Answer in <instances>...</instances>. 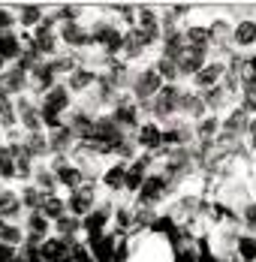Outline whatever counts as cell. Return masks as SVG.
Masks as SVG:
<instances>
[{"label": "cell", "instance_id": "cell-16", "mask_svg": "<svg viewBox=\"0 0 256 262\" xmlns=\"http://www.w3.org/2000/svg\"><path fill=\"white\" fill-rule=\"evenodd\" d=\"M142 169H145V163H136V166L127 172V187L130 190H136V187L142 184Z\"/></svg>", "mask_w": 256, "mask_h": 262}, {"label": "cell", "instance_id": "cell-3", "mask_svg": "<svg viewBox=\"0 0 256 262\" xmlns=\"http://www.w3.org/2000/svg\"><path fill=\"white\" fill-rule=\"evenodd\" d=\"M181 91H175V88H163L160 94H157V112L160 115H169V112H175L181 105Z\"/></svg>", "mask_w": 256, "mask_h": 262}, {"label": "cell", "instance_id": "cell-13", "mask_svg": "<svg viewBox=\"0 0 256 262\" xmlns=\"http://www.w3.org/2000/svg\"><path fill=\"white\" fill-rule=\"evenodd\" d=\"M22 81H25V70H12V73L0 81V84H3V91H18V88H22Z\"/></svg>", "mask_w": 256, "mask_h": 262}, {"label": "cell", "instance_id": "cell-19", "mask_svg": "<svg viewBox=\"0 0 256 262\" xmlns=\"http://www.w3.org/2000/svg\"><path fill=\"white\" fill-rule=\"evenodd\" d=\"M154 232H172L175 235V217H160L154 223Z\"/></svg>", "mask_w": 256, "mask_h": 262}, {"label": "cell", "instance_id": "cell-15", "mask_svg": "<svg viewBox=\"0 0 256 262\" xmlns=\"http://www.w3.org/2000/svg\"><path fill=\"white\" fill-rule=\"evenodd\" d=\"M18 54V42L12 36H3L0 39V57H15Z\"/></svg>", "mask_w": 256, "mask_h": 262}, {"label": "cell", "instance_id": "cell-7", "mask_svg": "<svg viewBox=\"0 0 256 262\" xmlns=\"http://www.w3.org/2000/svg\"><path fill=\"white\" fill-rule=\"evenodd\" d=\"M63 256H67V244L63 241H49L42 247V259L46 262H63Z\"/></svg>", "mask_w": 256, "mask_h": 262}, {"label": "cell", "instance_id": "cell-24", "mask_svg": "<svg viewBox=\"0 0 256 262\" xmlns=\"http://www.w3.org/2000/svg\"><path fill=\"white\" fill-rule=\"evenodd\" d=\"M217 127H220V124H217L214 118H208V121H202V127H199V136H211V133H217Z\"/></svg>", "mask_w": 256, "mask_h": 262}, {"label": "cell", "instance_id": "cell-22", "mask_svg": "<svg viewBox=\"0 0 256 262\" xmlns=\"http://www.w3.org/2000/svg\"><path fill=\"white\" fill-rule=\"evenodd\" d=\"M102 223H105V214H94V217H88V220H84L88 232H94V235H97V229H100Z\"/></svg>", "mask_w": 256, "mask_h": 262}, {"label": "cell", "instance_id": "cell-29", "mask_svg": "<svg viewBox=\"0 0 256 262\" xmlns=\"http://www.w3.org/2000/svg\"><path fill=\"white\" fill-rule=\"evenodd\" d=\"M84 84H91V73H76L73 76V88H84Z\"/></svg>", "mask_w": 256, "mask_h": 262}, {"label": "cell", "instance_id": "cell-33", "mask_svg": "<svg viewBox=\"0 0 256 262\" xmlns=\"http://www.w3.org/2000/svg\"><path fill=\"white\" fill-rule=\"evenodd\" d=\"M30 226H33V229H36V232H42V229H46V220H42V217H36V214H33V217H30Z\"/></svg>", "mask_w": 256, "mask_h": 262}, {"label": "cell", "instance_id": "cell-31", "mask_svg": "<svg viewBox=\"0 0 256 262\" xmlns=\"http://www.w3.org/2000/svg\"><path fill=\"white\" fill-rule=\"evenodd\" d=\"M36 18H39V9H36V6H33V9H25V25H33Z\"/></svg>", "mask_w": 256, "mask_h": 262}, {"label": "cell", "instance_id": "cell-11", "mask_svg": "<svg viewBox=\"0 0 256 262\" xmlns=\"http://www.w3.org/2000/svg\"><path fill=\"white\" fill-rule=\"evenodd\" d=\"M208 30H211V42H214V46L226 42V36H229V25H226V21H214Z\"/></svg>", "mask_w": 256, "mask_h": 262}, {"label": "cell", "instance_id": "cell-38", "mask_svg": "<svg viewBox=\"0 0 256 262\" xmlns=\"http://www.w3.org/2000/svg\"><path fill=\"white\" fill-rule=\"evenodd\" d=\"M9 262H15V259H9Z\"/></svg>", "mask_w": 256, "mask_h": 262}, {"label": "cell", "instance_id": "cell-28", "mask_svg": "<svg viewBox=\"0 0 256 262\" xmlns=\"http://www.w3.org/2000/svg\"><path fill=\"white\" fill-rule=\"evenodd\" d=\"M0 118H3V121H6V124H9V121H12V105L6 103V100H3V97H0Z\"/></svg>", "mask_w": 256, "mask_h": 262}, {"label": "cell", "instance_id": "cell-14", "mask_svg": "<svg viewBox=\"0 0 256 262\" xmlns=\"http://www.w3.org/2000/svg\"><path fill=\"white\" fill-rule=\"evenodd\" d=\"M178 73L181 70H178V63H175L172 57H163V60H160V76H163V79H175Z\"/></svg>", "mask_w": 256, "mask_h": 262}, {"label": "cell", "instance_id": "cell-8", "mask_svg": "<svg viewBox=\"0 0 256 262\" xmlns=\"http://www.w3.org/2000/svg\"><path fill=\"white\" fill-rule=\"evenodd\" d=\"M160 193H163V178H148L145 187H142V202H154V199H160Z\"/></svg>", "mask_w": 256, "mask_h": 262}, {"label": "cell", "instance_id": "cell-2", "mask_svg": "<svg viewBox=\"0 0 256 262\" xmlns=\"http://www.w3.org/2000/svg\"><path fill=\"white\" fill-rule=\"evenodd\" d=\"M226 76V67L223 63H205L202 70H199V76H196V84L205 88V91H211V88H217V81Z\"/></svg>", "mask_w": 256, "mask_h": 262}, {"label": "cell", "instance_id": "cell-37", "mask_svg": "<svg viewBox=\"0 0 256 262\" xmlns=\"http://www.w3.org/2000/svg\"><path fill=\"white\" fill-rule=\"evenodd\" d=\"M73 226H76V223H73V220H60V229H63V232H70V229H73Z\"/></svg>", "mask_w": 256, "mask_h": 262}, {"label": "cell", "instance_id": "cell-6", "mask_svg": "<svg viewBox=\"0 0 256 262\" xmlns=\"http://www.w3.org/2000/svg\"><path fill=\"white\" fill-rule=\"evenodd\" d=\"M157 88H160V76L148 70V73H142V79H139V84H136V94L148 100V97H154V94H157Z\"/></svg>", "mask_w": 256, "mask_h": 262}, {"label": "cell", "instance_id": "cell-26", "mask_svg": "<svg viewBox=\"0 0 256 262\" xmlns=\"http://www.w3.org/2000/svg\"><path fill=\"white\" fill-rule=\"evenodd\" d=\"M60 208H63V205H60L57 199H46V214H51V217H60Z\"/></svg>", "mask_w": 256, "mask_h": 262}, {"label": "cell", "instance_id": "cell-4", "mask_svg": "<svg viewBox=\"0 0 256 262\" xmlns=\"http://www.w3.org/2000/svg\"><path fill=\"white\" fill-rule=\"evenodd\" d=\"M232 39H235V46H241V49H247V46H253L256 42V21L253 18H244L241 25L232 30Z\"/></svg>", "mask_w": 256, "mask_h": 262}, {"label": "cell", "instance_id": "cell-17", "mask_svg": "<svg viewBox=\"0 0 256 262\" xmlns=\"http://www.w3.org/2000/svg\"><path fill=\"white\" fill-rule=\"evenodd\" d=\"M124 181H127V172H124L121 166H118V169H112V172L105 175V184H109V187H121Z\"/></svg>", "mask_w": 256, "mask_h": 262}, {"label": "cell", "instance_id": "cell-32", "mask_svg": "<svg viewBox=\"0 0 256 262\" xmlns=\"http://www.w3.org/2000/svg\"><path fill=\"white\" fill-rule=\"evenodd\" d=\"M70 262H91V256H88L84 250H73V256H70Z\"/></svg>", "mask_w": 256, "mask_h": 262}, {"label": "cell", "instance_id": "cell-18", "mask_svg": "<svg viewBox=\"0 0 256 262\" xmlns=\"http://www.w3.org/2000/svg\"><path fill=\"white\" fill-rule=\"evenodd\" d=\"M15 211H18V202H15V196L3 193V196H0V214H15Z\"/></svg>", "mask_w": 256, "mask_h": 262}, {"label": "cell", "instance_id": "cell-21", "mask_svg": "<svg viewBox=\"0 0 256 262\" xmlns=\"http://www.w3.org/2000/svg\"><path fill=\"white\" fill-rule=\"evenodd\" d=\"M0 175H15V169H12V160H9V154L0 148Z\"/></svg>", "mask_w": 256, "mask_h": 262}, {"label": "cell", "instance_id": "cell-36", "mask_svg": "<svg viewBox=\"0 0 256 262\" xmlns=\"http://www.w3.org/2000/svg\"><path fill=\"white\" fill-rule=\"evenodd\" d=\"M36 202H39V196H36V193H30V190H27V205H36Z\"/></svg>", "mask_w": 256, "mask_h": 262}, {"label": "cell", "instance_id": "cell-30", "mask_svg": "<svg viewBox=\"0 0 256 262\" xmlns=\"http://www.w3.org/2000/svg\"><path fill=\"white\" fill-rule=\"evenodd\" d=\"M18 241V229H3V244H15Z\"/></svg>", "mask_w": 256, "mask_h": 262}, {"label": "cell", "instance_id": "cell-5", "mask_svg": "<svg viewBox=\"0 0 256 262\" xmlns=\"http://www.w3.org/2000/svg\"><path fill=\"white\" fill-rule=\"evenodd\" d=\"M235 250L241 262H256V235H238L235 238Z\"/></svg>", "mask_w": 256, "mask_h": 262}, {"label": "cell", "instance_id": "cell-9", "mask_svg": "<svg viewBox=\"0 0 256 262\" xmlns=\"http://www.w3.org/2000/svg\"><path fill=\"white\" fill-rule=\"evenodd\" d=\"M63 105H67V94H63L60 88H54V91L49 94V100H46V112H51V115H57V112H60Z\"/></svg>", "mask_w": 256, "mask_h": 262}, {"label": "cell", "instance_id": "cell-1", "mask_svg": "<svg viewBox=\"0 0 256 262\" xmlns=\"http://www.w3.org/2000/svg\"><path fill=\"white\" fill-rule=\"evenodd\" d=\"M175 63H178L181 73H190V76L196 79V76H199V70L205 67V52L193 49V46H184V52L175 57Z\"/></svg>", "mask_w": 256, "mask_h": 262}, {"label": "cell", "instance_id": "cell-12", "mask_svg": "<svg viewBox=\"0 0 256 262\" xmlns=\"http://www.w3.org/2000/svg\"><path fill=\"white\" fill-rule=\"evenodd\" d=\"M142 145H145V148L163 145V133L157 130V127H145V130H142Z\"/></svg>", "mask_w": 256, "mask_h": 262}, {"label": "cell", "instance_id": "cell-34", "mask_svg": "<svg viewBox=\"0 0 256 262\" xmlns=\"http://www.w3.org/2000/svg\"><path fill=\"white\" fill-rule=\"evenodd\" d=\"M0 262H9V247L6 244H0Z\"/></svg>", "mask_w": 256, "mask_h": 262}, {"label": "cell", "instance_id": "cell-23", "mask_svg": "<svg viewBox=\"0 0 256 262\" xmlns=\"http://www.w3.org/2000/svg\"><path fill=\"white\" fill-rule=\"evenodd\" d=\"M115 118H118V121H121V124H133V121H136V112H133V108H130V105H121V108H118V115H115Z\"/></svg>", "mask_w": 256, "mask_h": 262}, {"label": "cell", "instance_id": "cell-10", "mask_svg": "<svg viewBox=\"0 0 256 262\" xmlns=\"http://www.w3.org/2000/svg\"><path fill=\"white\" fill-rule=\"evenodd\" d=\"M91 199H94V193L84 187L81 193H76V196H73V202H70V205H73V211H76V214H84V211H88V205H91Z\"/></svg>", "mask_w": 256, "mask_h": 262}, {"label": "cell", "instance_id": "cell-27", "mask_svg": "<svg viewBox=\"0 0 256 262\" xmlns=\"http://www.w3.org/2000/svg\"><path fill=\"white\" fill-rule=\"evenodd\" d=\"M63 36H67V39H70V42H81V39H84V33H81V30H78V27H67V33H63Z\"/></svg>", "mask_w": 256, "mask_h": 262}, {"label": "cell", "instance_id": "cell-25", "mask_svg": "<svg viewBox=\"0 0 256 262\" xmlns=\"http://www.w3.org/2000/svg\"><path fill=\"white\" fill-rule=\"evenodd\" d=\"M60 181L63 184H78V172L76 169H60Z\"/></svg>", "mask_w": 256, "mask_h": 262}, {"label": "cell", "instance_id": "cell-35", "mask_svg": "<svg viewBox=\"0 0 256 262\" xmlns=\"http://www.w3.org/2000/svg\"><path fill=\"white\" fill-rule=\"evenodd\" d=\"M9 21H12V18H9V15H6V12H0V27H3V30H6V27H9Z\"/></svg>", "mask_w": 256, "mask_h": 262}, {"label": "cell", "instance_id": "cell-20", "mask_svg": "<svg viewBox=\"0 0 256 262\" xmlns=\"http://www.w3.org/2000/svg\"><path fill=\"white\" fill-rule=\"evenodd\" d=\"M36 42H39V49H42V52H51V49H54V36H51L49 27H42V30H39V39H36Z\"/></svg>", "mask_w": 256, "mask_h": 262}]
</instances>
